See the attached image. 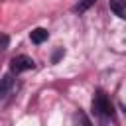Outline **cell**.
Returning <instances> with one entry per match:
<instances>
[{"label":"cell","mask_w":126,"mask_h":126,"mask_svg":"<svg viewBox=\"0 0 126 126\" xmlns=\"http://www.w3.org/2000/svg\"><path fill=\"white\" fill-rule=\"evenodd\" d=\"M93 110H94V114H98L100 118L112 116V104H110L108 96H106L102 91H96V94H94V98H93Z\"/></svg>","instance_id":"6da1fadb"},{"label":"cell","mask_w":126,"mask_h":126,"mask_svg":"<svg viewBox=\"0 0 126 126\" xmlns=\"http://www.w3.org/2000/svg\"><path fill=\"white\" fill-rule=\"evenodd\" d=\"M32 67H33V61H32L28 55H18V57H14L12 63H10L12 73H22V71H28V69H32Z\"/></svg>","instance_id":"7a4b0ae2"},{"label":"cell","mask_w":126,"mask_h":126,"mask_svg":"<svg viewBox=\"0 0 126 126\" xmlns=\"http://www.w3.org/2000/svg\"><path fill=\"white\" fill-rule=\"evenodd\" d=\"M12 85H14V79H12V75H4V77L0 79V100H4V98L10 94V91H12Z\"/></svg>","instance_id":"3957f363"},{"label":"cell","mask_w":126,"mask_h":126,"mask_svg":"<svg viewBox=\"0 0 126 126\" xmlns=\"http://www.w3.org/2000/svg\"><path fill=\"white\" fill-rule=\"evenodd\" d=\"M110 10L118 18H126V0H110Z\"/></svg>","instance_id":"277c9868"},{"label":"cell","mask_w":126,"mask_h":126,"mask_svg":"<svg viewBox=\"0 0 126 126\" xmlns=\"http://www.w3.org/2000/svg\"><path fill=\"white\" fill-rule=\"evenodd\" d=\"M47 30H43V28H37V30H33L32 32V41L33 43H43L45 39H47Z\"/></svg>","instance_id":"5b68a950"},{"label":"cell","mask_w":126,"mask_h":126,"mask_svg":"<svg viewBox=\"0 0 126 126\" xmlns=\"http://www.w3.org/2000/svg\"><path fill=\"white\" fill-rule=\"evenodd\" d=\"M73 120H75V126H93V122L89 120V116L85 114V112H75V116H73Z\"/></svg>","instance_id":"8992f818"},{"label":"cell","mask_w":126,"mask_h":126,"mask_svg":"<svg viewBox=\"0 0 126 126\" xmlns=\"http://www.w3.org/2000/svg\"><path fill=\"white\" fill-rule=\"evenodd\" d=\"M94 2H96V0H81L79 4H75V6H73V12H75V14H83V12H87Z\"/></svg>","instance_id":"52a82bcc"},{"label":"cell","mask_w":126,"mask_h":126,"mask_svg":"<svg viewBox=\"0 0 126 126\" xmlns=\"http://www.w3.org/2000/svg\"><path fill=\"white\" fill-rule=\"evenodd\" d=\"M8 47V35H0V49Z\"/></svg>","instance_id":"ba28073f"}]
</instances>
